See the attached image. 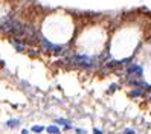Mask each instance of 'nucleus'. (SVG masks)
<instances>
[{
  "label": "nucleus",
  "instance_id": "obj_1",
  "mask_svg": "<svg viewBox=\"0 0 151 134\" xmlns=\"http://www.w3.org/2000/svg\"><path fill=\"white\" fill-rule=\"evenodd\" d=\"M67 61L73 62L75 66L81 67V69H86V70H92L96 66V59L92 58V57H87V55H72V57L67 58Z\"/></svg>",
  "mask_w": 151,
  "mask_h": 134
},
{
  "label": "nucleus",
  "instance_id": "obj_2",
  "mask_svg": "<svg viewBox=\"0 0 151 134\" xmlns=\"http://www.w3.org/2000/svg\"><path fill=\"white\" fill-rule=\"evenodd\" d=\"M9 40H11V44L15 47V50H19V52L26 50V44H24L23 40H20V38H9Z\"/></svg>",
  "mask_w": 151,
  "mask_h": 134
},
{
  "label": "nucleus",
  "instance_id": "obj_3",
  "mask_svg": "<svg viewBox=\"0 0 151 134\" xmlns=\"http://www.w3.org/2000/svg\"><path fill=\"white\" fill-rule=\"evenodd\" d=\"M125 73H127V75L137 73V76H140V75H142V67H140V66H137V64H131V66L125 70Z\"/></svg>",
  "mask_w": 151,
  "mask_h": 134
},
{
  "label": "nucleus",
  "instance_id": "obj_4",
  "mask_svg": "<svg viewBox=\"0 0 151 134\" xmlns=\"http://www.w3.org/2000/svg\"><path fill=\"white\" fill-rule=\"evenodd\" d=\"M55 123H58V125H63V127L66 128V130H70L72 128V125H70V120H67V119H57L55 120Z\"/></svg>",
  "mask_w": 151,
  "mask_h": 134
},
{
  "label": "nucleus",
  "instance_id": "obj_5",
  "mask_svg": "<svg viewBox=\"0 0 151 134\" xmlns=\"http://www.w3.org/2000/svg\"><path fill=\"white\" fill-rule=\"evenodd\" d=\"M20 125V119H9L6 122V127L8 128H17Z\"/></svg>",
  "mask_w": 151,
  "mask_h": 134
},
{
  "label": "nucleus",
  "instance_id": "obj_6",
  "mask_svg": "<svg viewBox=\"0 0 151 134\" xmlns=\"http://www.w3.org/2000/svg\"><path fill=\"white\" fill-rule=\"evenodd\" d=\"M46 131H47L49 134H60V133H61L57 125H49V127L46 128Z\"/></svg>",
  "mask_w": 151,
  "mask_h": 134
},
{
  "label": "nucleus",
  "instance_id": "obj_7",
  "mask_svg": "<svg viewBox=\"0 0 151 134\" xmlns=\"http://www.w3.org/2000/svg\"><path fill=\"white\" fill-rule=\"evenodd\" d=\"M44 130H46V128H44V127H41V125H34V127L31 128V131H32V133H37V134L43 133Z\"/></svg>",
  "mask_w": 151,
  "mask_h": 134
},
{
  "label": "nucleus",
  "instance_id": "obj_8",
  "mask_svg": "<svg viewBox=\"0 0 151 134\" xmlns=\"http://www.w3.org/2000/svg\"><path fill=\"white\" fill-rule=\"evenodd\" d=\"M142 95H144V92H142V90H133V92L130 93L131 97H137V96H142Z\"/></svg>",
  "mask_w": 151,
  "mask_h": 134
},
{
  "label": "nucleus",
  "instance_id": "obj_9",
  "mask_svg": "<svg viewBox=\"0 0 151 134\" xmlns=\"http://www.w3.org/2000/svg\"><path fill=\"white\" fill-rule=\"evenodd\" d=\"M76 134H86V130H81V128H78V130H76Z\"/></svg>",
  "mask_w": 151,
  "mask_h": 134
},
{
  "label": "nucleus",
  "instance_id": "obj_10",
  "mask_svg": "<svg viewBox=\"0 0 151 134\" xmlns=\"http://www.w3.org/2000/svg\"><path fill=\"white\" fill-rule=\"evenodd\" d=\"M124 134H134V131H133V130H125V131H124Z\"/></svg>",
  "mask_w": 151,
  "mask_h": 134
},
{
  "label": "nucleus",
  "instance_id": "obj_11",
  "mask_svg": "<svg viewBox=\"0 0 151 134\" xmlns=\"http://www.w3.org/2000/svg\"><path fill=\"white\" fill-rule=\"evenodd\" d=\"M93 134H102V131L98 130V128H95V130H93Z\"/></svg>",
  "mask_w": 151,
  "mask_h": 134
},
{
  "label": "nucleus",
  "instance_id": "obj_12",
  "mask_svg": "<svg viewBox=\"0 0 151 134\" xmlns=\"http://www.w3.org/2000/svg\"><path fill=\"white\" fill-rule=\"evenodd\" d=\"M113 90H116V85H114V84H113V85H110V90H109V92H110V93H111V92H113Z\"/></svg>",
  "mask_w": 151,
  "mask_h": 134
},
{
  "label": "nucleus",
  "instance_id": "obj_13",
  "mask_svg": "<svg viewBox=\"0 0 151 134\" xmlns=\"http://www.w3.org/2000/svg\"><path fill=\"white\" fill-rule=\"evenodd\" d=\"M22 134H29V131H28V130H23V131H22Z\"/></svg>",
  "mask_w": 151,
  "mask_h": 134
}]
</instances>
